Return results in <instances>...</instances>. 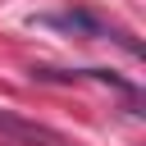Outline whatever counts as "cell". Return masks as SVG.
Instances as JSON below:
<instances>
[{
    "mask_svg": "<svg viewBox=\"0 0 146 146\" xmlns=\"http://www.w3.org/2000/svg\"><path fill=\"white\" fill-rule=\"evenodd\" d=\"M41 23H50V27H59V32H78V36H119V41L137 55V41H128L119 27H110V23L96 18L91 9H59V14H41Z\"/></svg>",
    "mask_w": 146,
    "mask_h": 146,
    "instance_id": "1",
    "label": "cell"
},
{
    "mask_svg": "<svg viewBox=\"0 0 146 146\" xmlns=\"http://www.w3.org/2000/svg\"><path fill=\"white\" fill-rule=\"evenodd\" d=\"M0 137H9V141H18V146H73L64 132H55V128H46V123H32V119H18V114H9V110H0Z\"/></svg>",
    "mask_w": 146,
    "mask_h": 146,
    "instance_id": "2",
    "label": "cell"
}]
</instances>
